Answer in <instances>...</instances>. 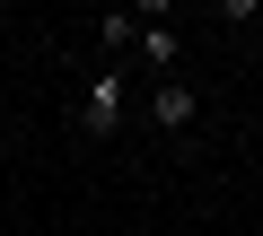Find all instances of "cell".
Here are the masks:
<instances>
[{
	"label": "cell",
	"mask_w": 263,
	"mask_h": 236,
	"mask_svg": "<svg viewBox=\"0 0 263 236\" xmlns=\"http://www.w3.org/2000/svg\"><path fill=\"white\" fill-rule=\"evenodd\" d=\"M123 114H132V70L105 61V70L79 88V114H70V123H79L88 140H114V132H123Z\"/></svg>",
	"instance_id": "cell-1"
},
{
	"label": "cell",
	"mask_w": 263,
	"mask_h": 236,
	"mask_svg": "<svg viewBox=\"0 0 263 236\" xmlns=\"http://www.w3.org/2000/svg\"><path fill=\"white\" fill-rule=\"evenodd\" d=\"M193 114H202V96H193L184 79H158V88H149V123H158L167 140H184V132H193Z\"/></svg>",
	"instance_id": "cell-2"
},
{
	"label": "cell",
	"mask_w": 263,
	"mask_h": 236,
	"mask_svg": "<svg viewBox=\"0 0 263 236\" xmlns=\"http://www.w3.org/2000/svg\"><path fill=\"white\" fill-rule=\"evenodd\" d=\"M97 27V53L105 61H132V44H141V18H132V9H105V18H88Z\"/></svg>",
	"instance_id": "cell-3"
},
{
	"label": "cell",
	"mask_w": 263,
	"mask_h": 236,
	"mask_svg": "<svg viewBox=\"0 0 263 236\" xmlns=\"http://www.w3.org/2000/svg\"><path fill=\"white\" fill-rule=\"evenodd\" d=\"M141 61H149L158 79H176V61H184V35H176V27H141Z\"/></svg>",
	"instance_id": "cell-4"
},
{
	"label": "cell",
	"mask_w": 263,
	"mask_h": 236,
	"mask_svg": "<svg viewBox=\"0 0 263 236\" xmlns=\"http://www.w3.org/2000/svg\"><path fill=\"white\" fill-rule=\"evenodd\" d=\"M0 35H9V27H0Z\"/></svg>",
	"instance_id": "cell-5"
}]
</instances>
